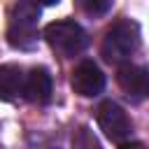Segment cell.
Wrapping results in <instances>:
<instances>
[{
	"mask_svg": "<svg viewBox=\"0 0 149 149\" xmlns=\"http://www.w3.org/2000/svg\"><path fill=\"white\" fill-rule=\"evenodd\" d=\"M140 47V26L130 19H121L112 23L102 37L100 54L107 63H126Z\"/></svg>",
	"mask_w": 149,
	"mask_h": 149,
	"instance_id": "obj_1",
	"label": "cell"
},
{
	"mask_svg": "<svg viewBox=\"0 0 149 149\" xmlns=\"http://www.w3.org/2000/svg\"><path fill=\"white\" fill-rule=\"evenodd\" d=\"M37 21H40V5L16 2L9 12L7 42L14 49H21V51L33 49L37 44Z\"/></svg>",
	"mask_w": 149,
	"mask_h": 149,
	"instance_id": "obj_2",
	"label": "cell"
},
{
	"mask_svg": "<svg viewBox=\"0 0 149 149\" xmlns=\"http://www.w3.org/2000/svg\"><path fill=\"white\" fill-rule=\"evenodd\" d=\"M44 40L61 56H77L86 49L88 35L77 21H51L44 26Z\"/></svg>",
	"mask_w": 149,
	"mask_h": 149,
	"instance_id": "obj_3",
	"label": "cell"
},
{
	"mask_svg": "<svg viewBox=\"0 0 149 149\" xmlns=\"http://www.w3.org/2000/svg\"><path fill=\"white\" fill-rule=\"evenodd\" d=\"M98 126H100V130L105 133L107 140L121 142V144L130 137V130H133V123H130L126 109L114 100L100 102V107H98Z\"/></svg>",
	"mask_w": 149,
	"mask_h": 149,
	"instance_id": "obj_4",
	"label": "cell"
},
{
	"mask_svg": "<svg viewBox=\"0 0 149 149\" xmlns=\"http://www.w3.org/2000/svg\"><path fill=\"white\" fill-rule=\"evenodd\" d=\"M116 84L130 102H142L149 98V70L142 65L123 63L116 72Z\"/></svg>",
	"mask_w": 149,
	"mask_h": 149,
	"instance_id": "obj_5",
	"label": "cell"
},
{
	"mask_svg": "<svg viewBox=\"0 0 149 149\" xmlns=\"http://www.w3.org/2000/svg\"><path fill=\"white\" fill-rule=\"evenodd\" d=\"M72 88L77 95L81 98H95L105 91V74L102 70L93 63V61H84L74 68L72 79H70Z\"/></svg>",
	"mask_w": 149,
	"mask_h": 149,
	"instance_id": "obj_6",
	"label": "cell"
},
{
	"mask_svg": "<svg viewBox=\"0 0 149 149\" xmlns=\"http://www.w3.org/2000/svg\"><path fill=\"white\" fill-rule=\"evenodd\" d=\"M51 93H54V81H51V74L47 68H33L28 74H26V84H23V95L26 100L35 102V105H47L51 100Z\"/></svg>",
	"mask_w": 149,
	"mask_h": 149,
	"instance_id": "obj_7",
	"label": "cell"
},
{
	"mask_svg": "<svg viewBox=\"0 0 149 149\" xmlns=\"http://www.w3.org/2000/svg\"><path fill=\"white\" fill-rule=\"evenodd\" d=\"M23 84H26V74L21 65L14 63H5L0 65V100L12 102L23 93Z\"/></svg>",
	"mask_w": 149,
	"mask_h": 149,
	"instance_id": "obj_8",
	"label": "cell"
},
{
	"mask_svg": "<svg viewBox=\"0 0 149 149\" xmlns=\"http://www.w3.org/2000/svg\"><path fill=\"white\" fill-rule=\"evenodd\" d=\"M81 9L91 16H100L112 9V2L109 0H81Z\"/></svg>",
	"mask_w": 149,
	"mask_h": 149,
	"instance_id": "obj_9",
	"label": "cell"
},
{
	"mask_svg": "<svg viewBox=\"0 0 149 149\" xmlns=\"http://www.w3.org/2000/svg\"><path fill=\"white\" fill-rule=\"evenodd\" d=\"M74 144H77L79 149H100L98 140L91 135V130H88V128H81V130L77 133V137H74Z\"/></svg>",
	"mask_w": 149,
	"mask_h": 149,
	"instance_id": "obj_10",
	"label": "cell"
},
{
	"mask_svg": "<svg viewBox=\"0 0 149 149\" xmlns=\"http://www.w3.org/2000/svg\"><path fill=\"white\" fill-rule=\"evenodd\" d=\"M119 149H144V147H142L140 142H123Z\"/></svg>",
	"mask_w": 149,
	"mask_h": 149,
	"instance_id": "obj_11",
	"label": "cell"
}]
</instances>
